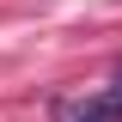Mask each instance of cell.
Wrapping results in <instances>:
<instances>
[{"mask_svg":"<svg viewBox=\"0 0 122 122\" xmlns=\"http://www.w3.org/2000/svg\"><path fill=\"white\" fill-rule=\"evenodd\" d=\"M73 122H122V92H98L73 110Z\"/></svg>","mask_w":122,"mask_h":122,"instance_id":"obj_1","label":"cell"}]
</instances>
